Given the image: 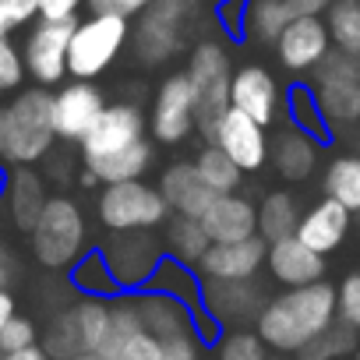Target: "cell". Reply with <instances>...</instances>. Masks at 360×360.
<instances>
[{
    "mask_svg": "<svg viewBox=\"0 0 360 360\" xmlns=\"http://www.w3.org/2000/svg\"><path fill=\"white\" fill-rule=\"evenodd\" d=\"M349 216L353 212H346L339 202L321 198L307 212H300V223H297L293 237L300 244H307L311 251H318V255H332V251H339V244L349 233Z\"/></svg>",
    "mask_w": 360,
    "mask_h": 360,
    "instance_id": "24",
    "label": "cell"
},
{
    "mask_svg": "<svg viewBox=\"0 0 360 360\" xmlns=\"http://www.w3.org/2000/svg\"><path fill=\"white\" fill-rule=\"evenodd\" d=\"M198 131V110H195V89L184 71H176L159 82L152 113H148V134L159 145H180Z\"/></svg>",
    "mask_w": 360,
    "mask_h": 360,
    "instance_id": "10",
    "label": "cell"
},
{
    "mask_svg": "<svg viewBox=\"0 0 360 360\" xmlns=\"http://www.w3.org/2000/svg\"><path fill=\"white\" fill-rule=\"evenodd\" d=\"M269 162H272V169H276L283 180H290V184H300V180L314 176V169H318V162H321V141L311 138V134H304V131H297V127L290 124L286 131H279V134L269 141Z\"/></svg>",
    "mask_w": 360,
    "mask_h": 360,
    "instance_id": "23",
    "label": "cell"
},
{
    "mask_svg": "<svg viewBox=\"0 0 360 360\" xmlns=\"http://www.w3.org/2000/svg\"><path fill=\"white\" fill-rule=\"evenodd\" d=\"M265 293L255 279L248 283H223V279H202V307L216 318V325L226 328H248L265 307Z\"/></svg>",
    "mask_w": 360,
    "mask_h": 360,
    "instance_id": "15",
    "label": "cell"
},
{
    "mask_svg": "<svg viewBox=\"0 0 360 360\" xmlns=\"http://www.w3.org/2000/svg\"><path fill=\"white\" fill-rule=\"evenodd\" d=\"M191 162H195L198 176L205 180V188L216 191V195H233V191L240 188V180H244V169H240L219 145H212V141H205V148H202Z\"/></svg>",
    "mask_w": 360,
    "mask_h": 360,
    "instance_id": "34",
    "label": "cell"
},
{
    "mask_svg": "<svg viewBox=\"0 0 360 360\" xmlns=\"http://www.w3.org/2000/svg\"><path fill=\"white\" fill-rule=\"evenodd\" d=\"M106 321H110V300L78 297L60 314L50 318L39 346L53 360H71V356H82V353H96L99 342H103Z\"/></svg>",
    "mask_w": 360,
    "mask_h": 360,
    "instance_id": "6",
    "label": "cell"
},
{
    "mask_svg": "<svg viewBox=\"0 0 360 360\" xmlns=\"http://www.w3.org/2000/svg\"><path fill=\"white\" fill-rule=\"evenodd\" d=\"M141 138H148V117L134 103H113V106L106 103V110L99 113V120L78 141L82 166L85 162H99L106 155H117V152L138 145Z\"/></svg>",
    "mask_w": 360,
    "mask_h": 360,
    "instance_id": "12",
    "label": "cell"
},
{
    "mask_svg": "<svg viewBox=\"0 0 360 360\" xmlns=\"http://www.w3.org/2000/svg\"><path fill=\"white\" fill-rule=\"evenodd\" d=\"M4 198H8V212H11L15 230L32 233V226L39 223L50 195H46V184H43V176L36 173V166H15L11 176H8Z\"/></svg>",
    "mask_w": 360,
    "mask_h": 360,
    "instance_id": "25",
    "label": "cell"
},
{
    "mask_svg": "<svg viewBox=\"0 0 360 360\" xmlns=\"http://www.w3.org/2000/svg\"><path fill=\"white\" fill-rule=\"evenodd\" d=\"M85 212L71 195H50L39 223L29 233L32 258L50 272H68L89 248H85Z\"/></svg>",
    "mask_w": 360,
    "mask_h": 360,
    "instance_id": "3",
    "label": "cell"
},
{
    "mask_svg": "<svg viewBox=\"0 0 360 360\" xmlns=\"http://www.w3.org/2000/svg\"><path fill=\"white\" fill-rule=\"evenodd\" d=\"M321 117L328 127L339 124H356L360 120V57L332 50L318 68H314V85H311Z\"/></svg>",
    "mask_w": 360,
    "mask_h": 360,
    "instance_id": "8",
    "label": "cell"
},
{
    "mask_svg": "<svg viewBox=\"0 0 360 360\" xmlns=\"http://www.w3.org/2000/svg\"><path fill=\"white\" fill-rule=\"evenodd\" d=\"M279 103H283V92H279V82L272 78L269 68L244 64L233 71V82H230V106L233 110H240L255 124L269 127L279 117Z\"/></svg>",
    "mask_w": 360,
    "mask_h": 360,
    "instance_id": "18",
    "label": "cell"
},
{
    "mask_svg": "<svg viewBox=\"0 0 360 360\" xmlns=\"http://www.w3.org/2000/svg\"><path fill=\"white\" fill-rule=\"evenodd\" d=\"M321 191H325V198L339 202L346 212H360V152L335 155L325 166Z\"/></svg>",
    "mask_w": 360,
    "mask_h": 360,
    "instance_id": "30",
    "label": "cell"
},
{
    "mask_svg": "<svg viewBox=\"0 0 360 360\" xmlns=\"http://www.w3.org/2000/svg\"><path fill=\"white\" fill-rule=\"evenodd\" d=\"M286 117H290V124H293L297 131H304V134H311V138H318V141H328V138H332V127H328V120L321 117L311 85H293V89L286 92Z\"/></svg>",
    "mask_w": 360,
    "mask_h": 360,
    "instance_id": "37",
    "label": "cell"
},
{
    "mask_svg": "<svg viewBox=\"0 0 360 360\" xmlns=\"http://www.w3.org/2000/svg\"><path fill=\"white\" fill-rule=\"evenodd\" d=\"M36 18V0H0V36H15Z\"/></svg>",
    "mask_w": 360,
    "mask_h": 360,
    "instance_id": "43",
    "label": "cell"
},
{
    "mask_svg": "<svg viewBox=\"0 0 360 360\" xmlns=\"http://www.w3.org/2000/svg\"><path fill=\"white\" fill-rule=\"evenodd\" d=\"M138 332H145V325H141V311L134 304V293H120L117 300H110V321H106V332H103L96 356L99 360H120V353L127 349V342Z\"/></svg>",
    "mask_w": 360,
    "mask_h": 360,
    "instance_id": "28",
    "label": "cell"
},
{
    "mask_svg": "<svg viewBox=\"0 0 360 360\" xmlns=\"http://www.w3.org/2000/svg\"><path fill=\"white\" fill-rule=\"evenodd\" d=\"M78 18L68 22H46L36 18L25 43H22V57H25V71L36 85L43 89H57L68 78V50H71V32H75Z\"/></svg>",
    "mask_w": 360,
    "mask_h": 360,
    "instance_id": "11",
    "label": "cell"
},
{
    "mask_svg": "<svg viewBox=\"0 0 360 360\" xmlns=\"http://www.w3.org/2000/svg\"><path fill=\"white\" fill-rule=\"evenodd\" d=\"M57 145L53 134V92L43 85L18 89L11 103L0 106V162L36 166Z\"/></svg>",
    "mask_w": 360,
    "mask_h": 360,
    "instance_id": "2",
    "label": "cell"
},
{
    "mask_svg": "<svg viewBox=\"0 0 360 360\" xmlns=\"http://www.w3.org/2000/svg\"><path fill=\"white\" fill-rule=\"evenodd\" d=\"M265 269L269 276L293 290V286H311V283H321L325 279V255L311 251L307 244H300L297 237H283L276 244H269V255H265Z\"/></svg>",
    "mask_w": 360,
    "mask_h": 360,
    "instance_id": "20",
    "label": "cell"
},
{
    "mask_svg": "<svg viewBox=\"0 0 360 360\" xmlns=\"http://www.w3.org/2000/svg\"><path fill=\"white\" fill-rule=\"evenodd\" d=\"M85 8V0H36V11L46 22H68L78 18V11Z\"/></svg>",
    "mask_w": 360,
    "mask_h": 360,
    "instance_id": "47",
    "label": "cell"
},
{
    "mask_svg": "<svg viewBox=\"0 0 360 360\" xmlns=\"http://www.w3.org/2000/svg\"><path fill=\"white\" fill-rule=\"evenodd\" d=\"M332 0H286L290 18H325Z\"/></svg>",
    "mask_w": 360,
    "mask_h": 360,
    "instance_id": "49",
    "label": "cell"
},
{
    "mask_svg": "<svg viewBox=\"0 0 360 360\" xmlns=\"http://www.w3.org/2000/svg\"><path fill=\"white\" fill-rule=\"evenodd\" d=\"M68 272H71L68 279H71L78 297H96V300H117L120 297V286H117L103 251H85Z\"/></svg>",
    "mask_w": 360,
    "mask_h": 360,
    "instance_id": "32",
    "label": "cell"
},
{
    "mask_svg": "<svg viewBox=\"0 0 360 360\" xmlns=\"http://www.w3.org/2000/svg\"><path fill=\"white\" fill-rule=\"evenodd\" d=\"M265 255H269V244L255 233L248 240H237V244H212L198 265L202 279H223V283H248L262 272L265 265Z\"/></svg>",
    "mask_w": 360,
    "mask_h": 360,
    "instance_id": "19",
    "label": "cell"
},
{
    "mask_svg": "<svg viewBox=\"0 0 360 360\" xmlns=\"http://www.w3.org/2000/svg\"><path fill=\"white\" fill-rule=\"evenodd\" d=\"M184 75H188V82H191V89H195L198 134L205 138V134L212 131V124L219 120V113L230 106L233 68H230V53H226V46L216 43V39H202V43H195Z\"/></svg>",
    "mask_w": 360,
    "mask_h": 360,
    "instance_id": "7",
    "label": "cell"
},
{
    "mask_svg": "<svg viewBox=\"0 0 360 360\" xmlns=\"http://www.w3.org/2000/svg\"><path fill=\"white\" fill-rule=\"evenodd\" d=\"M162 248H166V255L173 262L188 265V269H198L205 251L212 248V240H209L202 219H195V216H169L166 226H162Z\"/></svg>",
    "mask_w": 360,
    "mask_h": 360,
    "instance_id": "27",
    "label": "cell"
},
{
    "mask_svg": "<svg viewBox=\"0 0 360 360\" xmlns=\"http://www.w3.org/2000/svg\"><path fill=\"white\" fill-rule=\"evenodd\" d=\"M162 346V360H202V339L198 332H176V335H166L159 339Z\"/></svg>",
    "mask_w": 360,
    "mask_h": 360,
    "instance_id": "44",
    "label": "cell"
},
{
    "mask_svg": "<svg viewBox=\"0 0 360 360\" xmlns=\"http://www.w3.org/2000/svg\"><path fill=\"white\" fill-rule=\"evenodd\" d=\"M244 18H248V0H223L219 4V25L230 36H244Z\"/></svg>",
    "mask_w": 360,
    "mask_h": 360,
    "instance_id": "48",
    "label": "cell"
},
{
    "mask_svg": "<svg viewBox=\"0 0 360 360\" xmlns=\"http://www.w3.org/2000/svg\"><path fill=\"white\" fill-rule=\"evenodd\" d=\"M106 265L120 286V293H141L155 272V265L166 258V248L152 237V230L134 233H113V240L103 248Z\"/></svg>",
    "mask_w": 360,
    "mask_h": 360,
    "instance_id": "13",
    "label": "cell"
},
{
    "mask_svg": "<svg viewBox=\"0 0 360 360\" xmlns=\"http://www.w3.org/2000/svg\"><path fill=\"white\" fill-rule=\"evenodd\" d=\"M15 314H18V300H15V293L0 286V328H4Z\"/></svg>",
    "mask_w": 360,
    "mask_h": 360,
    "instance_id": "51",
    "label": "cell"
},
{
    "mask_svg": "<svg viewBox=\"0 0 360 360\" xmlns=\"http://www.w3.org/2000/svg\"><path fill=\"white\" fill-rule=\"evenodd\" d=\"M0 360H53L39 342L36 346H29V349H15V353H0Z\"/></svg>",
    "mask_w": 360,
    "mask_h": 360,
    "instance_id": "52",
    "label": "cell"
},
{
    "mask_svg": "<svg viewBox=\"0 0 360 360\" xmlns=\"http://www.w3.org/2000/svg\"><path fill=\"white\" fill-rule=\"evenodd\" d=\"M335 314L339 321H346L349 328L360 332V272L346 276L335 290Z\"/></svg>",
    "mask_w": 360,
    "mask_h": 360,
    "instance_id": "42",
    "label": "cell"
},
{
    "mask_svg": "<svg viewBox=\"0 0 360 360\" xmlns=\"http://www.w3.org/2000/svg\"><path fill=\"white\" fill-rule=\"evenodd\" d=\"M134 304L141 311L145 332H152L155 339H166L176 332H195V318H191V307L184 300L155 293V290H141V293H134Z\"/></svg>",
    "mask_w": 360,
    "mask_h": 360,
    "instance_id": "26",
    "label": "cell"
},
{
    "mask_svg": "<svg viewBox=\"0 0 360 360\" xmlns=\"http://www.w3.org/2000/svg\"><path fill=\"white\" fill-rule=\"evenodd\" d=\"M152 4V0H85V8L89 15H120V18H134L141 15L145 8Z\"/></svg>",
    "mask_w": 360,
    "mask_h": 360,
    "instance_id": "45",
    "label": "cell"
},
{
    "mask_svg": "<svg viewBox=\"0 0 360 360\" xmlns=\"http://www.w3.org/2000/svg\"><path fill=\"white\" fill-rule=\"evenodd\" d=\"M300 223V205L290 191H269L258 202V237L265 244H276L283 237H293Z\"/></svg>",
    "mask_w": 360,
    "mask_h": 360,
    "instance_id": "31",
    "label": "cell"
},
{
    "mask_svg": "<svg viewBox=\"0 0 360 360\" xmlns=\"http://www.w3.org/2000/svg\"><path fill=\"white\" fill-rule=\"evenodd\" d=\"M356 360H360V356H356Z\"/></svg>",
    "mask_w": 360,
    "mask_h": 360,
    "instance_id": "55",
    "label": "cell"
},
{
    "mask_svg": "<svg viewBox=\"0 0 360 360\" xmlns=\"http://www.w3.org/2000/svg\"><path fill=\"white\" fill-rule=\"evenodd\" d=\"M71 360H99L96 353H82V356H71Z\"/></svg>",
    "mask_w": 360,
    "mask_h": 360,
    "instance_id": "54",
    "label": "cell"
},
{
    "mask_svg": "<svg viewBox=\"0 0 360 360\" xmlns=\"http://www.w3.org/2000/svg\"><path fill=\"white\" fill-rule=\"evenodd\" d=\"M335 318H339L335 286L321 279V283L293 286V290H283L279 297H269L262 314L255 318V332L276 353H300Z\"/></svg>",
    "mask_w": 360,
    "mask_h": 360,
    "instance_id": "1",
    "label": "cell"
},
{
    "mask_svg": "<svg viewBox=\"0 0 360 360\" xmlns=\"http://www.w3.org/2000/svg\"><path fill=\"white\" fill-rule=\"evenodd\" d=\"M96 216L110 233H134V230H159L173 216L159 188L145 180H124L106 184L96 198Z\"/></svg>",
    "mask_w": 360,
    "mask_h": 360,
    "instance_id": "5",
    "label": "cell"
},
{
    "mask_svg": "<svg viewBox=\"0 0 360 360\" xmlns=\"http://www.w3.org/2000/svg\"><path fill=\"white\" fill-rule=\"evenodd\" d=\"M127 39H131V22L120 15H89L85 22H75L68 50V78L75 82L99 78L124 53Z\"/></svg>",
    "mask_w": 360,
    "mask_h": 360,
    "instance_id": "4",
    "label": "cell"
},
{
    "mask_svg": "<svg viewBox=\"0 0 360 360\" xmlns=\"http://www.w3.org/2000/svg\"><path fill=\"white\" fill-rule=\"evenodd\" d=\"M8 176H11V166L0 162V198H4V191H8Z\"/></svg>",
    "mask_w": 360,
    "mask_h": 360,
    "instance_id": "53",
    "label": "cell"
},
{
    "mask_svg": "<svg viewBox=\"0 0 360 360\" xmlns=\"http://www.w3.org/2000/svg\"><path fill=\"white\" fill-rule=\"evenodd\" d=\"M202 226L212 244H237L258 233V205L248 195H216V202L205 209Z\"/></svg>",
    "mask_w": 360,
    "mask_h": 360,
    "instance_id": "21",
    "label": "cell"
},
{
    "mask_svg": "<svg viewBox=\"0 0 360 360\" xmlns=\"http://www.w3.org/2000/svg\"><path fill=\"white\" fill-rule=\"evenodd\" d=\"M145 290H155V293L176 297V300H184L188 307L202 304V276H198V269L180 265V262H173L169 255L155 265V272H152V279H148Z\"/></svg>",
    "mask_w": 360,
    "mask_h": 360,
    "instance_id": "33",
    "label": "cell"
},
{
    "mask_svg": "<svg viewBox=\"0 0 360 360\" xmlns=\"http://www.w3.org/2000/svg\"><path fill=\"white\" fill-rule=\"evenodd\" d=\"M15 279H18V262H15V255L8 251V244L0 240V286L11 290Z\"/></svg>",
    "mask_w": 360,
    "mask_h": 360,
    "instance_id": "50",
    "label": "cell"
},
{
    "mask_svg": "<svg viewBox=\"0 0 360 360\" xmlns=\"http://www.w3.org/2000/svg\"><path fill=\"white\" fill-rule=\"evenodd\" d=\"M290 22H293V18H290L286 0H248L244 36H255V39H262V43H276Z\"/></svg>",
    "mask_w": 360,
    "mask_h": 360,
    "instance_id": "36",
    "label": "cell"
},
{
    "mask_svg": "<svg viewBox=\"0 0 360 360\" xmlns=\"http://www.w3.org/2000/svg\"><path fill=\"white\" fill-rule=\"evenodd\" d=\"M103 110H106V99L96 89V82H75V78L64 82L53 92V134H57V141H82Z\"/></svg>",
    "mask_w": 360,
    "mask_h": 360,
    "instance_id": "16",
    "label": "cell"
},
{
    "mask_svg": "<svg viewBox=\"0 0 360 360\" xmlns=\"http://www.w3.org/2000/svg\"><path fill=\"white\" fill-rule=\"evenodd\" d=\"M120 360H162V346L152 332H138L120 353Z\"/></svg>",
    "mask_w": 360,
    "mask_h": 360,
    "instance_id": "46",
    "label": "cell"
},
{
    "mask_svg": "<svg viewBox=\"0 0 360 360\" xmlns=\"http://www.w3.org/2000/svg\"><path fill=\"white\" fill-rule=\"evenodd\" d=\"M272 46H276L279 64L286 71H293V75L314 71L332 53V39H328L325 18H293Z\"/></svg>",
    "mask_w": 360,
    "mask_h": 360,
    "instance_id": "17",
    "label": "cell"
},
{
    "mask_svg": "<svg viewBox=\"0 0 360 360\" xmlns=\"http://www.w3.org/2000/svg\"><path fill=\"white\" fill-rule=\"evenodd\" d=\"M25 78H29V71H25L22 46L11 36H0V96L18 92L25 85Z\"/></svg>",
    "mask_w": 360,
    "mask_h": 360,
    "instance_id": "40",
    "label": "cell"
},
{
    "mask_svg": "<svg viewBox=\"0 0 360 360\" xmlns=\"http://www.w3.org/2000/svg\"><path fill=\"white\" fill-rule=\"evenodd\" d=\"M356 342H360V332L335 318V321H332L311 346H304L297 356H300V360H339V356H349V353L356 349Z\"/></svg>",
    "mask_w": 360,
    "mask_h": 360,
    "instance_id": "38",
    "label": "cell"
},
{
    "mask_svg": "<svg viewBox=\"0 0 360 360\" xmlns=\"http://www.w3.org/2000/svg\"><path fill=\"white\" fill-rule=\"evenodd\" d=\"M205 141L219 145L244 173H258L269 162V134H265V127L255 124L248 113H240L233 106H226L219 113V120L212 124Z\"/></svg>",
    "mask_w": 360,
    "mask_h": 360,
    "instance_id": "14",
    "label": "cell"
},
{
    "mask_svg": "<svg viewBox=\"0 0 360 360\" xmlns=\"http://www.w3.org/2000/svg\"><path fill=\"white\" fill-rule=\"evenodd\" d=\"M39 342V328L32 318L15 314L4 328H0V353H15V349H29Z\"/></svg>",
    "mask_w": 360,
    "mask_h": 360,
    "instance_id": "41",
    "label": "cell"
},
{
    "mask_svg": "<svg viewBox=\"0 0 360 360\" xmlns=\"http://www.w3.org/2000/svg\"><path fill=\"white\" fill-rule=\"evenodd\" d=\"M148 166H152V141L141 138L138 145H131L117 155H106L99 162H85V176L106 188V184H124V180H141Z\"/></svg>",
    "mask_w": 360,
    "mask_h": 360,
    "instance_id": "29",
    "label": "cell"
},
{
    "mask_svg": "<svg viewBox=\"0 0 360 360\" xmlns=\"http://www.w3.org/2000/svg\"><path fill=\"white\" fill-rule=\"evenodd\" d=\"M325 29L339 53L360 57V0H332L325 11Z\"/></svg>",
    "mask_w": 360,
    "mask_h": 360,
    "instance_id": "35",
    "label": "cell"
},
{
    "mask_svg": "<svg viewBox=\"0 0 360 360\" xmlns=\"http://www.w3.org/2000/svg\"><path fill=\"white\" fill-rule=\"evenodd\" d=\"M198 0H152V4L141 11L138 29L131 32L134 39V57L148 68L169 60L180 50V39H184L188 18L195 15Z\"/></svg>",
    "mask_w": 360,
    "mask_h": 360,
    "instance_id": "9",
    "label": "cell"
},
{
    "mask_svg": "<svg viewBox=\"0 0 360 360\" xmlns=\"http://www.w3.org/2000/svg\"><path fill=\"white\" fill-rule=\"evenodd\" d=\"M216 360H269V346L255 328H230L216 342Z\"/></svg>",
    "mask_w": 360,
    "mask_h": 360,
    "instance_id": "39",
    "label": "cell"
},
{
    "mask_svg": "<svg viewBox=\"0 0 360 360\" xmlns=\"http://www.w3.org/2000/svg\"><path fill=\"white\" fill-rule=\"evenodd\" d=\"M155 188L166 198V205H169L173 216H195V219H202L205 209L216 202V191L205 188V180L198 176L195 162H169L159 173V184Z\"/></svg>",
    "mask_w": 360,
    "mask_h": 360,
    "instance_id": "22",
    "label": "cell"
}]
</instances>
